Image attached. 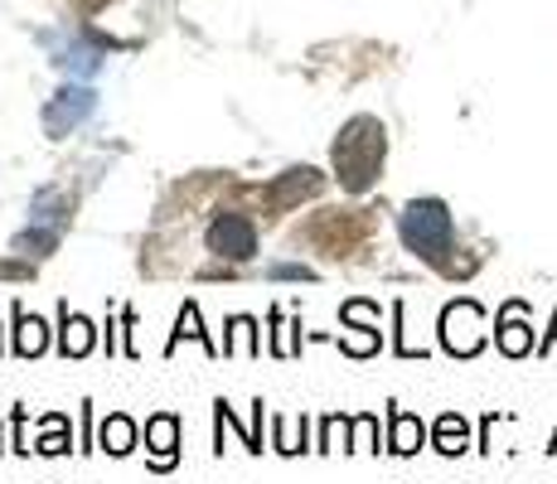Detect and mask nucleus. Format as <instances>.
<instances>
[{
	"label": "nucleus",
	"mask_w": 557,
	"mask_h": 484,
	"mask_svg": "<svg viewBox=\"0 0 557 484\" xmlns=\"http://www.w3.org/2000/svg\"><path fill=\"white\" fill-rule=\"evenodd\" d=\"M10 450H20V456H29V450H35V446H29V407L25 402L10 412Z\"/></svg>",
	"instance_id": "a878e982"
},
{
	"label": "nucleus",
	"mask_w": 557,
	"mask_h": 484,
	"mask_svg": "<svg viewBox=\"0 0 557 484\" xmlns=\"http://www.w3.org/2000/svg\"><path fill=\"white\" fill-rule=\"evenodd\" d=\"M10 247H15L20 257H35V262H39V257L59 252V228H45V223H29V228H20V233H15V243H10Z\"/></svg>",
	"instance_id": "5701e85b"
},
{
	"label": "nucleus",
	"mask_w": 557,
	"mask_h": 484,
	"mask_svg": "<svg viewBox=\"0 0 557 484\" xmlns=\"http://www.w3.org/2000/svg\"><path fill=\"white\" fill-rule=\"evenodd\" d=\"M398 233H403V247L417 257V262L436 266V272L456 276V219L442 199H412L407 209L398 213Z\"/></svg>",
	"instance_id": "f03ea898"
},
{
	"label": "nucleus",
	"mask_w": 557,
	"mask_h": 484,
	"mask_svg": "<svg viewBox=\"0 0 557 484\" xmlns=\"http://www.w3.org/2000/svg\"><path fill=\"white\" fill-rule=\"evenodd\" d=\"M422 446H426L422 417H412L407 407H388V440H383V450H393V456H417Z\"/></svg>",
	"instance_id": "dca6fc26"
},
{
	"label": "nucleus",
	"mask_w": 557,
	"mask_h": 484,
	"mask_svg": "<svg viewBox=\"0 0 557 484\" xmlns=\"http://www.w3.org/2000/svg\"><path fill=\"white\" fill-rule=\"evenodd\" d=\"M10 353L15 359H39V353L49 349V325L35 315V310H25V300H15L10 306Z\"/></svg>",
	"instance_id": "ddd939ff"
},
{
	"label": "nucleus",
	"mask_w": 557,
	"mask_h": 484,
	"mask_svg": "<svg viewBox=\"0 0 557 484\" xmlns=\"http://www.w3.org/2000/svg\"><path fill=\"white\" fill-rule=\"evenodd\" d=\"M0 450H5V436H0Z\"/></svg>",
	"instance_id": "f704fd0d"
},
{
	"label": "nucleus",
	"mask_w": 557,
	"mask_h": 484,
	"mask_svg": "<svg viewBox=\"0 0 557 484\" xmlns=\"http://www.w3.org/2000/svg\"><path fill=\"white\" fill-rule=\"evenodd\" d=\"M349 432H355V417H345V412L320 417L315 450H320V456H330V450H349Z\"/></svg>",
	"instance_id": "b1692460"
},
{
	"label": "nucleus",
	"mask_w": 557,
	"mask_h": 484,
	"mask_svg": "<svg viewBox=\"0 0 557 484\" xmlns=\"http://www.w3.org/2000/svg\"><path fill=\"white\" fill-rule=\"evenodd\" d=\"M267 276H272V282H315V272L301 266V262H272L267 266Z\"/></svg>",
	"instance_id": "cd10ccee"
},
{
	"label": "nucleus",
	"mask_w": 557,
	"mask_h": 484,
	"mask_svg": "<svg viewBox=\"0 0 557 484\" xmlns=\"http://www.w3.org/2000/svg\"><path fill=\"white\" fill-rule=\"evenodd\" d=\"M83 407V426H78V456L98 450V432H92V402H78Z\"/></svg>",
	"instance_id": "c85d7f7f"
},
{
	"label": "nucleus",
	"mask_w": 557,
	"mask_h": 484,
	"mask_svg": "<svg viewBox=\"0 0 557 484\" xmlns=\"http://www.w3.org/2000/svg\"><path fill=\"white\" fill-rule=\"evenodd\" d=\"M102 344V325L88 320L83 310H69V300L59 306V353L63 359H88Z\"/></svg>",
	"instance_id": "f8f14e48"
},
{
	"label": "nucleus",
	"mask_w": 557,
	"mask_h": 484,
	"mask_svg": "<svg viewBox=\"0 0 557 484\" xmlns=\"http://www.w3.org/2000/svg\"><path fill=\"white\" fill-rule=\"evenodd\" d=\"M383 156H388V132H383L379 116H369V112L349 116L345 132L330 146V165H335L339 189H349V194L373 189V179L383 175Z\"/></svg>",
	"instance_id": "f257e3e1"
},
{
	"label": "nucleus",
	"mask_w": 557,
	"mask_h": 484,
	"mask_svg": "<svg viewBox=\"0 0 557 484\" xmlns=\"http://www.w3.org/2000/svg\"><path fill=\"white\" fill-rule=\"evenodd\" d=\"M49 45H53V69L69 73V78H92L107 59V49L88 35H63V39H49Z\"/></svg>",
	"instance_id": "1a4fd4ad"
},
{
	"label": "nucleus",
	"mask_w": 557,
	"mask_h": 484,
	"mask_svg": "<svg viewBox=\"0 0 557 484\" xmlns=\"http://www.w3.org/2000/svg\"><path fill=\"white\" fill-rule=\"evenodd\" d=\"M272 344L267 349L276 353V359H296L301 353V320H286V310L282 306H272Z\"/></svg>",
	"instance_id": "4be33fe9"
},
{
	"label": "nucleus",
	"mask_w": 557,
	"mask_h": 484,
	"mask_svg": "<svg viewBox=\"0 0 557 484\" xmlns=\"http://www.w3.org/2000/svg\"><path fill=\"white\" fill-rule=\"evenodd\" d=\"M320 189H325V175H320L315 165H292V170H282L272 185L257 189V199H262L267 219H282V213L301 209L306 199H315Z\"/></svg>",
	"instance_id": "39448f33"
},
{
	"label": "nucleus",
	"mask_w": 557,
	"mask_h": 484,
	"mask_svg": "<svg viewBox=\"0 0 557 484\" xmlns=\"http://www.w3.org/2000/svg\"><path fill=\"white\" fill-rule=\"evenodd\" d=\"M185 339H195L203 353H209V359H223V344L209 335V330H203V315H199V306L195 300H185V306H180V315H175V330H170V339H165V359L170 353L180 349V344Z\"/></svg>",
	"instance_id": "4468645a"
},
{
	"label": "nucleus",
	"mask_w": 557,
	"mask_h": 484,
	"mask_svg": "<svg viewBox=\"0 0 557 484\" xmlns=\"http://www.w3.org/2000/svg\"><path fill=\"white\" fill-rule=\"evenodd\" d=\"M349 450H359V456H373V450H383V446H379V417H373V412H359V417H355Z\"/></svg>",
	"instance_id": "393cba45"
},
{
	"label": "nucleus",
	"mask_w": 557,
	"mask_h": 484,
	"mask_svg": "<svg viewBox=\"0 0 557 484\" xmlns=\"http://www.w3.org/2000/svg\"><path fill=\"white\" fill-rule=\"evenodd\" d=\"M548 450H557V432H553V446H548Z\"/></svg>",
	"instance_id": "72a5a7b5"
},
{
	"label": "nucleus",
	"mask_w": 557,
	"mask_h": 484,
	"mask_svg": "<svg viewBox=\"0 0 557 484\" xmlns=\"http://www.w3.org/2000/svg\"><path fill=\"white\" fill-rule=\"evenodd\" d=\"M363 238H369V219L355 209H320L306 228H296V243L310 247H325V257H355Z\"/></svg>",
	"instance_id": "7ed1b4c3"
},
{
	"label": "nucleus",
	"mask_w": 557,
	"mask_h": 484,
	"mask_svg": "<svg viewBox=\"0 0 557 484\" xmlns=\"http://www.w3.org/2000/svg\"><path fill=\"white\" fill-rule=\"evenodd\" d=\"M203 247H209L219 262L243 266V262H252V257H257L262 238H257V223L243 209H219L209 219V228H203Z\"/></svg>",
	"instance_id": "20e7f679"
},
{
	"label": "nucleus",
	"mask_w": 557,
	"mask_h": 484,
	"mask_svg": "<svg viewBox=\"0 0 557 484\" xmlns=\"http://www.w3.org/2000/svg\"><path fill=\"white\" fill-rule=\"evenodd\" d=\"M0 349H5V339H0Z\"/></svg>",
	"instance_id": "c9c22d12"
},
{
	"label": "nucleus",
	"mask_w": 557,
	"mask_h": 484,
	"mask_svg": "<svg viewBox=\"0 0 557 484\" xmlns=\"http://www.w3.org/2000/svg\"><path fill=\"white\" fill-rule=\"evenodd\" d=\"M262 407H267V402L257 397V402H252V422H248V426H252V436H248V450H252V456H262V450H267V446H262V417H267Z\"/></svg>",
	"instance_id": "c756f323"
},
{
	"label": "nucleus",
	"mask_w": 557,
	"mask_h": 484,
	"mask_svg": "<svg viewBox=\"0 0 557 484\" xmlns=\"http://www.w3.org/2000/svg\"><path fill=\"white\" fill-rule=\"evenodd\" d=\"M432 446L442 450V456H466L470 450V422L460 412H442L432 426Z\"/></svg>",
	"instance_id": "aec40b11"
},
{
	"label": "nucleus",
	"mask_w": 557,
	"mask_h": 484,
	"mask_svg": "<svg viewBox=\"0 0 557 484\" xmlns=\"http://www.w3.org/2000/svg\"><path fill=\"white\" fill-rule=\"evenodd\" d=\"M442 349L451 359H475L485 349V310L475 300H451L442 310Z\"/></svg>",
	"instance_id": "423d86ee"
},
{
	"label": "nucleus",
	"mask_w": 557,
	"mask_h": 484,
	"mask_svg": "<svg viewBox=\"0 0 557 484\" xmlns=\"http://www.w3.org/2000/svg\"><path fill=\"white\" fill-rule=\"evenodd\" d=\"M102 344H107V353H116V325L107 320V330H102Z\"/></svg>",
	"instance_id": "473e14b6"
},
{
	"label": "nucleus",
	"mask_w": 557,
	"mask_h": 484,
	"mask_svg": "<svg viewBox=\"0 0 557 484\" xmlns=\"http://www.w3.org/2000/svg\"><path fill=\"white\" fill-rule=\"evenodd\" d=\"M69 450H78V446H73V426H69V417H63V412L39 417L35 456H69Z\"/></svg>",
	"instance_id": "412c9836"
},
{
	"label": "nucleus",
	"mask_w": 557,
	"mask_h": 484,
	"mask_svg": "<svg viewBox=\"0 0 557 484\" xmlns=\"http://www.w3.org/2000/svg\"><path fill=\"white\" fill-rule=\"evenodd\" d=\"M146 466L156 475H170L180 466V417L175 412H156L146 422Z\"/></svg>",
	"instance_id": "9b49d317"
},
{
	"label": "nucleus",
	"mask_w": 557,
	"mask_h": 484,
	"mask_svg": "<svg viewBox=\"0 0 557 484\" xmlns=\"http://www.w3.org/2000/svg\"><path fill=\"white\" fill-rule=\"evenodd\" d=\"M339 325L345 330H355V335H339L335 344L345 353H355V359H369V353H379L383 349V330H379V306L373 300H345L339 306Z\"/></svg>",
	"instance_id": "6e6552de"
},
{
	"label": "nucleus",
	"mask_w": 557,
	"mask_h": 484,
	"mask_svg": "<svg viewBox=\"0 0 557 484\" xmlns=\"http://www.w3.org/2000/svg\"><path fill=\"white\" fill-rule=\"evenodd\" d=\"M272 450L276 456H301L310 446V417H272Z\"/></svg>",
	"instance_id": "6ab92c4d"
},
{
	"label": "nucleus",
	"mask_w": 557,
	"mask_h": 484,
	"mask_svg": "<svg viewBox=\"0 0 557 484\" xmlns=\"http://www.w3.org/2000/svg\"><path fill=\"white\" fill-rule=\"evenodd\" d=\"M223 359H262V330L252 315H233L223 335Z\"/></svg>",
	"instance_id": "a211bd4d"
},
{
	"label": "nucleus",
	"mask_w": 557,
	"mask_h": 484,
	"mask_svg": "<svg viewBox=\"0 0 557 484\" xmlns=\"http://www.w3.org/2000/svg\"><path fill=\"white\" fill-rule=\"evenodd\" d=\"M122 330H126L122 353H126V359H141V344H136V315H132V310H122Z\"/></svg>",
	"instance_id": "7c9ffc66"
},
{
	"label": "nucleus",
	"mask_w": 557,
	"mask_h": 484,
	"mask_svg": "<svg viewBox=\"0 0 557 484\" xmlns=\"http://www.w3.org/2000/svg\"><path fill=\"white\" fill-rule=\"evenodd\" d=\"M0 282H35V257H5L0 262Z\"/></svg>",
	"instance_id": "bb28decb"
},
{
	"label": "nucleus",
	"mask_w": 557,
	"mask_h": 484,
	"mask_svg": "<svg viewBox=\"0 0 557 484\" xmlns=\"http://www.w3.org/2000/svg\"><path fill=\"white\" fill-rule=\"evenodd\" d=\"M73 209H78V199H73L69 189H59V185H45L29 199V223H45V228H69L73 223Z\"/></svg>",
	"instance_id": "2eb2a0df"
},
{
	"label": "nucleus",
	"mask_w": 557,
	"mask_h": 484,
	"mask_svg": "<svg viewBox=\"0 0 557 484\" xmlns=\"http://www.w3.org/2000/svg\"><path fill=\"white\" fill-rule=\"evenodd\" d=\"M553 349H557V310H553V325H548V335L539 339V359H548Z\"/></svg>",
	"instance_id": "2f4dec72"
},
{
	"label": "nucleus",
	"mask_w": 557,
	"mask_h": 484,
	"mask_svg": "<svg viewBox=\"0 0 557 484\" xmlns=\"http://www.w3.org/2000/svg\"><path fill=\"white\" fill-rule=\"evenodd\" d=\"M92 112H98V92L83 88V83H63V88L45 102V116H39V122H45L49 141H63V136L78 132Z\"/></svg>",
	"instance_id": "0eeeda50"
},
{
	"label": "nucleus",
	"mask_w": 557,
	"mask_h": 484,
	"mask_svg": "<svg viewBox=\"0 0 557 484\" xmlns=\"http://www.w3.org/2000/svg\"><path fill=\"white\" fill-rule=\"evenodd\" d=\"M495 344H499V353H509V359H523V353H539V339H533L529 306H523V300H505V306H499Z\"/></svg>",
	"instance_id": "9d476101"
},
{
	"label": "nucleus",
	"mask_w": 557,
	"mask_h": 484,
	"mask_svg": "<svg viewBox=\"0 0 557 484\" xmlns=\"http://www.w3.org/2000/svg\"><path fill=\"white\" fill-rule=\"evenodd\" d=\"M136 440H141V426H136L126 412H112V417H107V422L98 426V450H107V456H116V460L132 456Z\"/></svg>",
	"instance_id": "f3484780"
}]
</instances>
